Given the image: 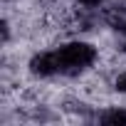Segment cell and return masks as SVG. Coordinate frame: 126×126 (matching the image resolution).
I'll use <instances>...</instances> for the list:
<instances>
[{"label":"cell","mask_w":126,"mask_h":126,"mask_svg":"<svg viewBox=\"0 0 126 126\" xmlns=\"http://www.w3.org/2000/svg\"><path fill=\"white\" fill-rule=\"evenodd\" d=\"M99 121L106 126H126V109H109L99 116Z\"/></svg>","instance_id":"277c9868"},{"label":"cell","mask_w":126,"mask_h":126,"mask_svg":"<svg viewBox=\"0 0 126 126\" xmlns=\"http://www.w3.org/2000/svg\"><path fill=\"white\" fill-rule=\"evenodd\" d=\"M54 52H57V59H59V72L62 74H79L82 69L94 64V59H96V49L87 42H69V45L59 47Z\"/></svg>","instance_id":"6da1fadb"},{"label":"cell","mask_w":126,"mask_h":126,"mask_svg":"<svg viewBox=\"0 0 126 126\" xmlns=\"http://www.w3.org/2000/svg\"><path fill=\"white\" fill-rule=\"evenodd\" d=\"M114 84H116V89H119L121 94H126V72H121V74L116 77V82H114Z\"/></svg>","instance_id":"5b68a950"},{"label":"cell","mask_w":126,"mask_h":126,"mask_svg":"<svg viewBox=\"0 0 126 126\" xmlns=\"http://www.w3.org/2000/svg\"><path fill=\"white\" fill-rule=\"evenodd\" d=\"M77 3H79L82 8H89V10H92V8H99L104 0H77Z\"/></svg>","instance_id":"8992f818"},{"label":"cell","mask_w":126,"mask_h":126,"mask_svg":"<svg viewBox=\"0 0 126 126\" xmlns=\"http://www.w3.org/2000/svg\"><path fill=\"white\" fill-rule=\"evenodd\" d=\"M124 49H126V42H124Z\"/></svg>","instance_id":"52a82bcc"},{"label":"cell","mask_w":126,"mask_h":126,"mask_svg":"<svg viewBox=\"0 0 126 126\" xmlns=\"http://www.w3.org/2000/svg\"><path fill=\"white\" fill-rule=\"evenodd\" d=\"M106 22L121 32H126V5H116L106 10Z\"/></svg>","instance_id":"3957f363"},{"label":"cell","mask_w":126,"mask_h":126,"mask_svg":"<svg viewBox=\"0 0 126 126\" xmlns=\"http://www.w3.org/2000/svg\"><path fill=\"white\" fill-rule=\"evenodd\" d=\"M30 69H32V74H40V77L57 74V72H59L57 52H42V54H35L32 62H30Z\"/></svg>","instance_id":"7a4b0ae2"}]
</instances>
